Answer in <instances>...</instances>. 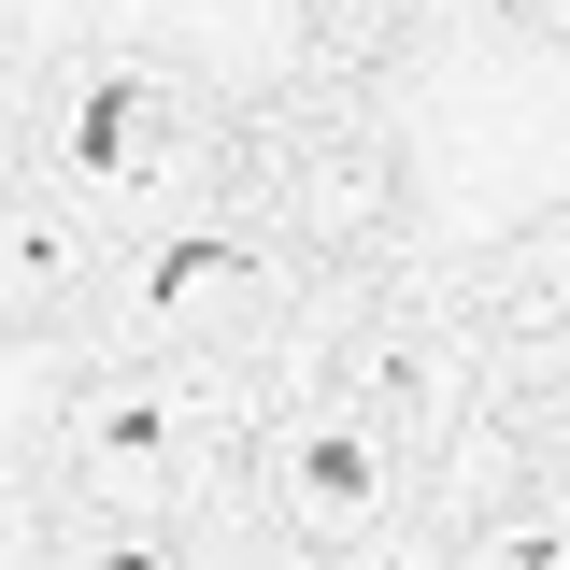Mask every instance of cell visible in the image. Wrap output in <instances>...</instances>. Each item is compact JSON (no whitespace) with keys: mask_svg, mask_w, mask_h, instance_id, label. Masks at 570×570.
Returning a JSON list of instances; mask_svg holds the SVG:
<instances>
[{"mask_svg":"<svg viewBox=\"0 0 570 570\" xmlns=\"http://www.w3.org/2000/svg\"><path fill=\"white\" fill-rule=\"evenodd\" d=\"M100 214L58 200V186H0V328H43V314H71L86 285H100Z\"/></svg>","mask_w":570,"mask_h":570,"instance_id":"obj_6","label":"cell"},{"mask_svg":"<svg viewBox=\"0 0 570 570\" xmlns=\"http://www.w3.org/2000/svg\"><path fill=\"white\" fill-rule=\"evenodd\" d=\"M499 14H557V0H499Z\"/></svg>","mask_w":570,"mask_h":570,"instance_id":"obj_12","label":"cell"},{"mask_svg":"<svg viewBox=\"0 0 570 570\" xmlns=\"http://www.w3.org/2000/svg\"><path fill=\"white\" fill-rule=\"evenodd\" d=\"M499 343H570V285L557 272H513L499 285Z\"/></svg>","mask_w":570,"mask_h":570,"instance_id":"obj_10","label":"cell"},{"mask_svg":"<svg viewBox=\"0 0 570 570\" xmlns=\"http://www.w3.org/2000/svg\"><path fill=\"white\" fill-rule=\"evenodd\" d=\"M456 570H570V485H513L499 513H471Z\"/></svg>","mask_w":570,"mask_h":570,"instance_id":"obj_8","label":"cell"},{"mask_svg":"<svg viewBox=\"0 0 570 570\" xmlns=\"http://www.w3.org/2000/svg\"><path fill=\"white\" fill-rule=\"evenodd\" d=\"M58 471L100 513H171V499L200 485V414H186V385L157 371V356H115V371H86L58 414Z\"/></svg>","mask_w":570,"mask_h":570,"instance_id":"obj_4","label":"cell"},{"mask_svg":"<svg viewBox=\"0 0 570 570\" xmlns=\"http://www.w3.org/2000/svg\"><path fill=\"white\" fill-rule=\"evenodd\" d=\"M285 214H299L314 243H385V228H400V171H385V142H314V157L285 171Z\"/></svg>","mask_w":570,"mask_h":570,"instance_id":"obj_7","label":"cell"},{"mask_svg":"<svg viewBox=\"0 0 570 570\" xmlns=\"http://www.w3.org/2000/svg\"><path fill=\"white\" fill-rule=\"evenodd\" d=\"M356 570H400V557H356Z\"/></svg>","mask_w":570,"mask_h":570,"instance_id":"obj_13","label":"cell"},{"mask_svg":"<svg viewBox=\"0 0 570 570\" xmlns=\"http://www.w3.org/2000/svg\"><path fill=\"white\" fill-rule=\"evenodd\" d=\"M456 385H471V356L442 343L428 314H356V343H343V371H328V400H356V414L385 428L400 456H428V442L456 428Z\"/></svg>","mask_w":570,"mask_h":570,"instance_id":"obj_5","label":"cell"},{"mask_svg":"<svg viewBox=\"0 0 570 570\" xmlns=\"http://www.w3.org/2000/svg\"><path fill=\"white\" fill-rule=\"evenodd\" d=\"M400 442L356 414V400H299V414L257 428V513H272L299 557H385L400 542Z\"/></svg>","mask_w":570,"mask_h":570,"instance_id":"obj_3","label":"cell"},{"mask_svg":"<svg viewBox=\"0 0 570 570\" xmlns=\"http://www.w3.org/2000/svg\"><path fill=\"white\" fill-rule=\"evenodd\" d=\"M43 570H186V542H171V513H86Z\"/></svg>","mask_w":570,"mask_h":570,"instance_id":"obj_9","label":"cell"},{"mask_svg":"<svg viewBox=\"0 0 570 570\" xmlns=\"http://www.w3.org/2000/svg\"><path fill=\"white\" fill-rule=\"evenodd\" d=\"M314 14H328V29H343V43H400V29H414L428 0H314Z\"/></svg>","mask_w":570,"mask_h":570,"instance_id":"obj_11","label":"cell"},{"mask_svg":"<svg viewBox=\"0 0 570 570\" xmlns=\"http://www.w3.org/2000/svg\"><path fill=\"white\" fill-rule=\"evenodd\" d=\"M86 314H100L115 356H214V343H243V328L285 314V243L228 228V214H157V228H129L100 257Z\"/></svg>","mask_w":570,"mask_h":570,"instance_id":"obj_2","label":"cell"},{"mask_svg":"<svg viewBox=\"0 0 570 570\" xmlns=\"http://www.w3.org/2000/svg\"><path fill=\"white\" fill-rule=\"evenodd\" d=\"M29 142H43V186L115 214V228L200 214V186H214V115L157 58H58L29 100Z\"/></svg>","mask_w":570,"mask_h":570,"instance_id":"obj_1","label":"cell"}]
</instances>
